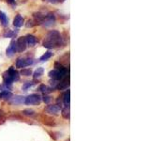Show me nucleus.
<instances>
[{"mask_svg": "<svg viewBox=\"0 0 150 141\" xmlns=\"http://www.w3.org/2000/svg\"><path fill=\"white\" fill-rule=\"evenodd\" d=\"M62 43H63V41H62L61 34L56 30H51L48 34H47L45 40L43 41V46L45 48H48V49L59 47Z\"/></svg>", "mask_w": 150, "mask_h": 141, "instance_id": "f257e3e1", "label": "nucleus"}, {"mask_svg": "<svg viewBox=\"0 0 150 141\" xmlns=\"http://www.w3.org/2000/svg\"><path fill=\"white\" fill-rule=\"evenodd\" d=\"M41 103V97L39 94H31L25 99V103L27 105H39Z\"/></svg>", "mask_w": 150, "mask_h": 141, "instance_id": "f03ea898", "label": "nucleus"}, {"mask_svg": "<svg viewBox=\"0 0 150 141\" xmlns=\"http://www.w3.org/2000/svg\"><path fill=\"white\" fill-rule=\"evenodd\" d=\"M34 63V60L32 58H18L16 61V68L18 69H22V68H25L27 66H29L31 64Z\"/></svg>", "mask_w": 150, "mask_h": 141, "instance_id": "7ed1b4c3", "label": "nucleus"}, {"mask_svg": "<svg viewBox=\"0 0 150 141\" xmlns=\"http://www.w3.org/2000/svg\"><path fill=\"white\" fill-rule=\"evenodd\" d=\"M26 40H25V37H21L19 38L16 41V50L18 52H23L26 49Z\"/></svg>", "mask_w": 150, "mask_h": 141, "instance_id": "20e7f679", "label": "nucleus"}, {"mask_svg": "<svg viewBox=\"0 0 150 141\" xmlns=\"http://www.w3.org/2000/svg\"><path fill=\"white\" fill-rule=\"evenodd\" d=\"M40 121L43 124L47 125V126H50V127L55 126V120H54V118H52V117H49V116L40 115Z\"/></svg>", "mask_w": 150, "mask_h": 141, "instance_id": "39448f33", "label": "nucleus"}, {"mask_svg": "<svg viewBox=\"0 0 150 141\" xmlns=\"http://www.w3.org/2000/svg\"><path fill=\"white\" fill-rule=\"evenodd\" d=\"M45 112L50 115H58L60 112V107L57 105H50L45 107Z\"/></svg>", "mask_w": 150, "mask_h": 141, "instance_id": "423d86ee", "label": "nucleus"}, {"mask_svg": "<svg viewBox=\"0 0 150 141\" xmlns=\"http://www.w3.org/2000/svg\"><path fill=\"white\" fill-rule=\"evenodd\" d=\"M55 23V17L54 14H48V15H45L44 20L42 21V24L45 26H52L53 25H54Z\"/></svg>", "mask_w": 150, "mask_h": 141, "instance_id": "0eeeda50", "label": "nucleus"}, {"mask_svg": "<svg viewBox=\"0 0 150 141\" xmlns=\"http://www.w3.org/2000/svg\"><path fill=\"white\" fill-rule=\"evenodd\" d=\"M8 74L9 75V77L11 78V80L14 82V81H18L19 79H20V76H19V73L17 70L14 69V67H11L8 70Z\"/></svg>", "mask_w": 150, "mask_h": 141, "instance_id": "6e6552de", "label": "nucleus"}, {"mask_svg": "<svg viewBox=\"0 0 150 141\" xmlns=\"http://www.w3.org/2000/svg\"><path fill=\"white\" fill-rule=\"evenodd\" d=\"M69 86V76H66L62 79V81L57 85V88L61 90V89L68 88Z\"/></svg>", "mask_w": 150, "mask_h": 141, "instance_id": "1a4fd4ad", "label": "nucleus"}, {"mask_svg": "<svg viewBox=\"0 0 150 141\" xmlns=\"http://www.w3.org/2000/svg\"><path fill=\"white\" fill-rule=\"evenodd\" d=\"M25 40H26V44H28V46L30 47H34L38 43L37 38L33 35H27L25 37Z\"/></svg>", "mask_w": 150, "mask_h": 141, "instance_id": "9d476101", "label": "nucleus"}, {"mask_svg": "<svg viewBox=\"0 0 150 141\" xmlns=\"http://www.w3.org/2000/svg\"><path fill=\"white\" fill-rule=\"evenodd\" d=\"M17 50H16V41H11V45H9L8 47V49H7V56H12L13 55H14V53H15Z\"/></svg>", "mask_w": 150, "mask_h": 141, "instance_id": "9b49d317", "label": "nucleus"}, {"mask_svg": "<svg viewBox=\"0 0 150 141\" xmlns=\"http://www.w3.org/2000/svg\"><path fill=\"white\" fill-rule=\"evenodd\" d=\"M3 80H4V84H5V86H6V88H11V85H12L13 81L11 80V78L9 77V75L8 74L7 72L3 74Z\"/></svg>", "mask_w": 150, "mask_h": 141, "instance_id": "f8f14e48", "label": "nucleus"}, {"mask_svg": "<svg viewBox=\"0 0 150 141\" xmlns=\"http://www.w3.org/2000/svg\"><path fill=\"white\" fill-rule=\"evenodd\" d=\"M25 97H22V96H15V97H11L9 100H11V103L12 105H21V103H25Z\"/></svg>", "mask_w": 150, "mask_h": 141, "instance_id": "ddd939ff", "label": "nucleus"}, {"mask_svg": "<svg viewBox=\"0 0 150 141\" xmlns=\"http://www.w3.org/2000/svg\"><path fill=\"white\" fill-rule=\"evenodd\" d=\"M23 25V18L20 15V14H18L13 20V26L16 27H21Z\"/></svg>", "mask_w": 150, "mask_h": 141, "instance_id": "4468645a", "label": "nucleus"}, {"mask_svg": "<svg viewBox=\"0 0 150 141\" xmlns=\"http://www.w3.org/2000/svg\"><path fill=\"white\" fill-rule=\"evenodd\" d=\"M12 97V93L11 91H8V90H4L2 91L1 93H0V98L3 99V100H9Z\"/></svg>", "mask_w": 150, "mask_h": 141, "instance_id": "2eb2a0df", "label": "nucleus"}, {"mask_svg": "<svg viewBox=\"0 0 150 141\" xmlns=\"http://www.w3.org/2000/svg\"><path fill=\"white\" fill-rule=\"evenodd\" d=\"M43 73H44V69L42 67H40L38 68L34 73H33V77H34V79H37V78H40L41 75H43Z\"/></svg>", "mask_w": 150, "mask_h": 141, "instance_id": "dca6fc26", "label": "nucleus"}, {"mask_svg": "<svg viewBox=\"0 0 150 141\" xmlns=\"http://www.w3.org/2000/svg\"><path fill=\"white\" fill-rule=\"evenodd\" d=\"M0 22H1V24L4 26H7L8 24V20L7 15L2 11H0Z\"/></svg>", "mask_w": 150, "mask_h": 141, "instance_id": "f3484780", "label": "nucleus"}, {"mask_svg": "<svg viewBox=\"0 0 150 141\" xmlns=\"http://www.w3.org/2000/svg\"><path fill=\"white\" fill-rule=\"evenodd\" d=\"M69 96H70V94H69V90L68 91H66L64 93V95H63V102L65 103V105L66 106H69V102H70V99H69Z\"/></svg>", "mask_w": 150, "mask_h": 141, "instance_id": "a211bd4d", "label": "nucleus"}, {"mask_svg": "<svg viewBox=\"0 0 150 141\" xmlns=\"http://www.w3.org/2000/svg\"><path fill=\"white\" fill-rule=\"evenodd\" d=\"M39 90L46 94V93H50V92H52V91L54 90V88H48L47 86H45V85H40V88H39Z\"/></svg>", "mask_w": 150, "mask_h": 141, "instance_id": "6ab92c4d", "label": "nucleus"}, {"mask_svg": "<svg viewBox=\"0 0 150 141\" xmlns=\"http://www.w3.org/2000/svg\"><path fill=\"white\" fill-rule=\"evenodd\" d=\"M33 16H34V18L36 19V22H40V23H42V21H43L45 18L44 14H42L40 12H36V13H34Z\"/></svg>", "mask_w": 150, "mask_h": 141, "instance_id": "aec40b11", "label": "nucleus"}, {"mask_svg": "<svg viewBox=\"0 0 150 141\" xmlns=\"http://www.w3.org/2000/svg\"><path fill=\"white\" fill-rule=\"evenodd\" d=\"M61 115L66 120H69V108L68 106H66L65 108H63L62 111H61Z\"/></svg>", "mask_w": 150, "mask_h": 141, "instance_id": "412c9836", "label": "nucleus"}, {"mask_svg": "<svg viewBox=\"0 0 150 141\" xmlns=\"http://www.w3.org/2000/svg\"><path fill=\"white\" fill-rule=\"evenodd\" d=\"M52 56H53V53L52 52H46V53L43 55V56H40V61H47L49 58H51Z\"/></svg>", "mask_w": 150, "mask_h": 141, "instance_id": "4be33fe9", "label": "nucleus"}, {"mask_svg": "<svg viewBox=\"0 0 150 141\" xmlns=\"http://www.w3.org/2000/svg\"><path fill=\"white\" fill-rule=\"evenodd\" d=\"M22 113H23V115L27 116V117H31V118L36 116V112L32 109H25V110H23Z\"/></svg>", "mask_w": 150, "mask_h": 141, "instance_id": "5701e85b", "label": "nucleus"}, {"mask_svg": "<svg viewBox=\"0 0 150 141\" xmlns=\"http://www.w3.org/2000/svg\"><path fill=\"white\" fill-rule=\"evenodd\" d=\"M17 34V31H12V30H7L4 33L5 38H14Z\"/></svg>", "mask_w": 150, "mask_h": 141, "instance_id": "b1692460", "label": "nucleus"}, {"mask_svg": "<svg viewBox=\"0 0 150 141\" xmlns=\"http://www.w3.org/2000/svg\"><path fill=\"white\" fill-rule=\"evenodd\" d=\"M57 75H58V70H53L49 73V76L54 80H57Z\"/></svg>", "mask_w": 150, "mask_h": 141, "instance_id": "393cba45", "label": "nucleus"}, {"mask_svg": "<svg viewBox=\"0 0 150 141\" xmlns=\"http://www.w3.org/2000/svg\"><path fill=\"white\" fill-rule=\"evenodd\" d=\"M21 74L23 76H30L32 74V70L30 69H23L21 70Z\"/></svg>", "mask_w": 150, "mask_h": 141, "instance_id": "a878e982", "label": "nucleus"}, {"mask_svg": "<svg viewBox=\"0 0 150 141\" xmlns=\"http://www.w3.org/2000/svg\"><path fill=\"white\" fill-rule=\"evenodd\" d=\"M34 85H35L34 82H27V83H25V84L23 86V89H25V90H26V89H28L29 88H31L32 86H34Z\"/></svg>", "mask_w": 150, "mask_h": 141, "instance_id": "bb28decb", "label": "nucleus"}, {"mask_svg": "<svg viewBox=\"0 0 150 141\" xmlns=\"http://www.w3.org/2000/svg\"><path fill=\"white\" fill-rule=\"evenodd\" d=\"M5 120H6V117H5V113L2 110H0V124L4 123Z\"/></svg>", "mask_w": 150, "mask_h": 141, "instance_id": "cd10ccee", "label": "nucleus"}, {"mask_svg": "<svg viewBox=\"0 0 150 141\" xmlns=\"http://www.w3.org/2000/svg\"><path fill=\"white\" fill-rule=\"evenodd\" d=\"M45 2H48L51 4H56V3H60V2H63L64 0H43Z\"/></svg>", "mask_w": 150, "mask_h": 141, "instance_id": "c85d7f7f", "label": "nucleus"}, {"mask_svg": "<svg viewBox=\"0 0 150 141\" xmlns=\"http://www.w3.org/2000/svg\"><path fill=\"white\" fill-rule=\"evenodd\" d=\"M36 24L37 23H34V21H33V20H28V22L26 24V26L27 27H33L34 26H36Z\"/></svg>", "mask_w": 150, "mask_h": 141, "instance_id": "c756f323", "label": "nucleus"}, {"mask_svg": "<svg viewBox=\"0 0 150 141\" xmlns=\"http://www.w3.org/2000/svg\"><path fill=\"white\" fill-rule=\"evenodd\" d=\"M54 68L55 70H61V69H63V65L62 64H60L59 62H55L54 63Z\"/></svg>", "mask_w": 150, "mask_h": 141, "instance_id": "7c9ffc66", "label": "nucleus"}, {"mask_svg": "<svg viewBox=\"0 0 150 141\" xmlns=\"http://www.w3.org/2000/svg\"><path fill=\"white\" fill-rule=\"evenodd\" d=\"M50 101H51V97H50V96H46V95H45V96L43 97V102H44V103H49Z\"/></svg>", "mask_w": 150, "mask_h": 141, "instance_id": "2f4dec72", "label": "nucleus"}, {"mask_svg": "<svg viewBox=\"0 0 150 141\" xmlns=\"http://www.w3.org/2000/svg\"><path fill=\"white\" fill-rule=\"evenodd\" d=\"M6 1L8 4H11V5H14V4H15V0H6Z\"/></svg>", "mask_w": 150, "mask_h": 141, "instance_id": "473e14b6", "label": "nucleus"}]
</instances>
